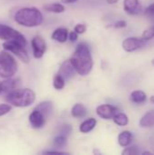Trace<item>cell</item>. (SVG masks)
I'll list each match as a JSON object with an SVG mask.
<instances>
[{"label": "cell", "instance_id": "obj_1", "mask_svg": "<svg viewBox=\"0 0 154 155\" xmlns=\"http://www.w3.org/2000/svg\"><path fill=\"white\" fill-rule=\"evenodd\" d=\"M71 61L75 71L81 75H87L93 69V64L90 48L84 43H81L77 45Z\"/></svg>", "mask_w": 154, "mask_h": 155}, {"label": "cell", "instance_id": "obj_2", "mask_svg": "<svg viewBox=\"0 0 154 155\" xmlns=\"http://www.w3.org/2000/svg\"><path fill=\"white\" fill-rule=\"evenodd\" d=\"M44 17L39 9L36 7H24L15 14V21L26 27L38 26L43 23Z\"/></svg>", "mask_w": 154, "mask_h": 155}, {"label": "cell", "instance_id": "obj_3", "mask_svg": "<svg viewBox=\"0 0 154 155\" xmlns=\"http://www.w3.org/2000/svg\"><path fill=\"white\" fill-rule=\"evenodd\" d=\"M5 101L15 107H27L35 101V94L33 90L25 89H13L7 92Z\"/></svg>", "mask_w": 154, "mask_h": 155}, {"label": "cell", "instance_id": "obj_4", "mask_svg": "<svg viewBox=\"0 0 154 155\" xmlns=\"http://www.w3.org/2000/svg\"><path fill=\"white\" fill-rule=\"evenodd\" d=\"M17 72V63L14 56L6 51L0 52V77L10 78Z\"/></svg>", "mask_w": 154, "mask_h": 155}, {"label": "cell", "instance_id": "obj_5", "mask_svg": "<svg viewBox=\"0 0 154 155\" xmlns=\"http://www.w3.org/2000/svg\"><path fill=\"white\" fill-rule=\"evenodd\" d=\"M3 47L5 50L11 52L15 55H16L22 62L28 63L29 62V56L25 49V45H22L21 43L15 41V40H9L5 41L3 44Z\"/></svg>", "mask_w": 154, "mask_h": 155}, {"label": "cell", "instance_id": "obj_6", "mask_svg": "<svg viewBox=\"0 0 154 155\" xmlns=\"http://www.w3.org/2000/svg\"><path fill=\"white\" fill-rule=\"evenodd\" d=\"M0 39L5 40V41L15 40V41H17L26 46L25 37L21 33H19L17 30H15L6 25L0 24Z\"/></svg>", "mask_w": 154, "mask_h": 155}, {"label": "cell", "instance_id": "obj_7", "mask_svg": "<svg viewBox=\"0 0 154 155\" xmlns=\"http://www.w3.org/2000/svg\"><path fill=\"white\" fill-rule=\"evenodd\" d=\"M146 40L144 38L138 37H128L123 42V48L126 52H133L138 49H141L144 46Z\"/></svg>", "mask_w": 154, "mask_h": 155}, {"label": "cell", "instance_id": "obj_8", "mask_svg": "<svg viewBox=\"0 0 154 155\" xmlns=\"http://www.w3.org/2000/svg\"><path fill=\"white\" fill-rule=\"evenodd\" d=\"M32 48H33V54L34 58L40 59L43 57L45 50H46V44L43 37L36 35L32 39Z\"/></svg>", "mask_w": 154, "mask_h": 155}, {"label": "cell", "instance_id": "obj_9", "mask_svg": "<svg viewBox=\"0 0 154 155\" xmlns=\"http://www.w3.org/2000/svg\"><path fill=\"white\" fill-rule=\"evenodd\" d=\"M96 113L101 118L109 120L113 118V116L118 113V109L111 104H102L97 107Z\"/></svg>", "mask_w": 154, "mask_h": 155}, {"label": "cell", "instance_id": "obj_10", "mask_svg": "<svg viewBox=\"0 0 154 155\" xmlns=\"http://www.w3.org/2000/svg\"><path fill=\"white\" fill-rule=\"evenodd\" d=\"M46 117L38 110L34 109L29 115V122L33 128L39 129L42 128L45 124Z\"/></svg>", "mask_w": 154, "mask_h": 155}, {"label": "cell", "instance_id": "obj_11", "mask_svg": "<svg viewBox=\"0 0 154 155\" xmlns=\"http://www.w3.org/2000/svg\"><path fill=\"white\" fill-rule=\"evenodd\" d=\"M76 71H75V69H74V65L72 64L71 59H68V60L64 61L61 64V66L59 68L58 74H61L65 80H68V79L72 78L74 75V73Z\"/></svg>", "mask_w": 154, "mask_h": 155}, {"label": "cell", "instance_id": "obj_12", "mask_svg": "<svg viewBox=\"0 0 154 155\" xmlns=\"http://www.w3.org/2000/svg\"><path fill=\"white\" fill-rule=\"evenodd\" d=\"M123 8L130 15H138L142 11V5L139 0H124Z\"/></svg>", "mask_w": 154, "mask_h": 155}, {"label": "cell", "instance_id": "obj_13", "mask_svg": "<svg viewBox=\"0 0 154 155\" xmlns=\"http://www.w3.org/2000/svg\"><path fill=\"white\" fill-rule=\"evenodd\" d=\"M67 38H68V30L64 27L55 29L52 34V39H54L57 42H60V43L66 42Z\"/></svg>", "mask_w": 154, "mask_h": 155}, {"label": "cell", "instance_id": "obj_14", "mask_svg": "<svg viewBox=\"0 0 154 155\" xmlns=\"http://www.w3.org/2000/svg\"><path fill=\"white\" fill-rule=\"evenodd\" d=\"M20 80L18 78H7L6 80L1 82V88L3 92H9L16 87Z\"/></svg>", "mask_w": 154, "mask_h": 155}, {"label": "cell", "instance_id": "obj_15", "mask_svg": "<svg viewBox=\"0 0 154 155\" xmlns=\"http://www.w3.org/2000/svg\"><path fill=\"white\" fill-rule=\"evenodd\" d=\"M36 110L40 111L46 118L48 116H50V114H52L53 112V103L50 102V101H44V102H42L40 103L36 107H35Z\"/></svg>", "mask_w": 154, "mask_h": 155}, {"label": "cell", "instance_id": "obj_16", "mask_svg": "<svg viewBox=\"0 0 154 155\" xmlns=\"http://www.w3.org/2000/svg\"><path fill=\"white\" fill-rule=\"evenodd\" d=\"M133 142V134L129 131L122 132L118 136V143L123 147L129 146Z\"/></svg>", "mask_w": 154, "mask_h": 155}, {"label": "cell", "instance_id": "obj_17", "mask_svg": "<svg viewBox=\"0 0 154 155\" xmlns=\"http://www.w3.org/2000/svg\"><path fill=\"white\" fill-rule=\"evenodd\" d=\"M140 125L142 127H147V128L154 126V111L148 112L142 117L140 121Z\"/></svg>", "mask_w": 154, "mask_h": 155}, {"label": "cell", "instance_id": "obj_18", "mask_svg": "<svg viewBox=\"0 0 154 155\" xmlns=\"http://www.w3.org/2000/svg\"><path fill=\"white\" fill-rule=\"evenodd\" d=\"M97 122L94 118H89L87 120H85L84 123L81 124L80 125V132L83 133V134H86V133H89L91 132L96 125Z\"/></svg>", "mask_w": 154, "mask_h": 155}, {"label": "cell", "instance_id": "obj_19", "mask_svg": "<svg viewBox=\"0 0 154 155\" xmlns=\"http://www.w3.org/2000/svg\"><path fill=\"white\" fill-rule=\"evenodd\" d=\"M146 99H147L146 94L140 90L134 91L131 94V100H132V102H133L135 104H143L146 101Z\"/></svg>", "mask_w": 154, "mask_h": 155}, {"label": "cell", "instance_id": "obj_20", "mask_svg": "<svg viewBox=\"0 0 154 155\" xmlns=\"http://www.w3.org/2000/svg\"><path fill=\"white\" fill-rule=\"evenodd\" d=\"M44 9L47 12H52V13H63L64 12L65 8L62 4L59 3H53V4H48L44 6Z\"/></svg>", "mask_w": 154, "mask_h": 155}, {"label": "cell", "instance_id": "obj_21", "mask_svg": "<svg viewBox=\"0 0 154 155\" xmlns=\"http://www.w3.org/2000/svg\"><path fill=\"white\" fill-rule=\"evenodd\" d=\"M86 108L81 104H76L72 108V115L75 118H82L86 114Z\"/></svg>", "mask_w": 154, "mask_h": 155}, {"label": "cell", "instance_id": "obj_22", "mask_svg": "<svg viewBox=\"0 0 154 155\" xmlns=\"http://www.w3.org/2000/svg\"><path fill=\"white\" fill-rule=\"evenodd\" d=\"M113 122L120 126H125L128 124L129 123V119L128 116L123 114V113H117L114 116H113Z\"/></svg>", "mask_w": 154, "mask_h": 155}, {"label": "cell", "instance_id": "obj_23", "mask_svg": "<svg viewBox=\"0 0 154 155\" xmlns=\"http://www.w3.org/2000/svg\"><path fill=\"white\" fill-rule=\"evenodd\" d=\"M64 82H65V79L61 74H57L54 77V81H53L54 87L57 90H61L64 87Z\"/></svg>", "mask_w": 154, "mask_h": 155}, {"label": "cell", "instance_id": "obj_24", "mask_svg": "<svg viewBox=\"0 0 154 155\" xmlns=\"http://www.w3.org/2000/svg\"><path fill=\"white\" fill-rule=\"evenodd\" d=\"M66 144V136L64 135H61L59 134L58 136H56L54 140V145L57 148H61L64 147Z\"/></svg>", "mask_w": 154, "mask_h": 155}, {"label": "cell", "instance_id": "obj_25", "mask_svg": "<svg viewBox=\"0 0 154 155\" xmlns=\"http://www.w3.org/2000/svg\"><path fill=\"white\" fill-rule=\"evenodd\" d=\"M72 131V126L70 124H63L60 126V129H59V134L61 135H64V136H68L70 134Z\"/></svg>", "mask_w": 154, "mask_h": 155}, {"label": "cell", "instance_id": "obj_26", "mask_svg": "<svg viewBox=\"0 0 154 155\" xmlns=\"http://www.w3.org/2000/svg\"><path fill=\"white\" fill-rule=\"evenodd\" d=\"M152 37H154V25L145 30L144 33L143 34V38H144L145 40H150Z\"/></svg>", "mask_w": 154, "mask_h": 155}, {"label": "cell", "instance_id": "obj_27", "mask_svg": "<svg viewBox=\"0 0 154 155\" xmlns=\"http://www.w3.org/2000/svg\"><path fill=\"white\" fill-rule=\"evenodd\" d=\"M11 105L6 104H0V116H3L6 114H8L11 111Z\"/></svg>", "mask_w": 154, "mask_h": 155}, {"label": "cell", "instance_id": "obj_28", "mask_svg": "<svg viewBox=\"0 0 154 155\" xmlns=\"http://www.w3.org/2000/svg\"><path fill=\"white\" fill-rule=\"evenodd\" d=\"M139 153V151L137 149L136 146H132V147H129V148H126L123 152V154H127V155H135Z\"/></svg>", "mask_w": 154, "mask_h": 155}, {"label": "cell", "instance_id": "obj_29", "mask_svg": "<svg viewBox=\"0 0 154 155\" xmlns=\"http://www.w3.org/2000/svg\"><path fill=\"white\" fill-rule=\"evenodd\" d=\"M144 14L147 17L149 18H154V3L152 4L151 5H149L145 11H144Z\"/></svg>", "mask_w": 154, "mask_h": 155}, {"label": "cell", "instance_id": "obj_30", "mask_svg": "<svg viewBox=\"0 0 154 155\" xmlns=\"http://www.w3.org/2000/svg\"><path fill=\"white\" fill-rule=\"evenodd\" d=\"M74 31L77 34H84L86 31V25H83V24H79V25H75Z\"/></svg>", "mask_w": 154, "mask_h": 155}, {"label": "cell", "instance_id": "obj_31", "mask_svg": "<svg viewBox=\"0 0 154 155\" xmlns=\"http://www.w3.org/2000/svg\"><path fill=\"white\" fill-rule=\"evenodd\" d=\"M69 39H70V41L71 42H75L77 39H78V34L74 31H73V32H71L70 33V35H69Z\"/></svg>", "mask_w": 154, "mask_h": 155}, {"label": "cell", "instance_id": "obj_32", "mask_svg": "<svg viewBox=\"0 0 154 155\" xmlns=\"http://www.w3.org/2000/svg\"><path fill=\"white\" fill-rule=\"evenodd\" d=\"M126 26V22L125 21H118L114 24V27L116 28H123Z\"/></svg>", "mask_w": 154, "mask_h": 155}, {"label": "cell", "instance_id": "obj_33", "mask_svg": "<svg viewBox=\"0 0 154 155\" xmlns=\"http://www.w3.org/2000/svg\"><path fill=\"white\" fill-rule=\"evenodd\" d=\"M44 154H59V155H64V154H68L67 153H64V152H56V151H48V152H44Z\"/></svg>", "mask_w": 154, "mask_h": 155}, {"label": "cell", "instance_id": "obj_34", "mask_svg": "<svg viewBox=\"0 0 154 155\" xmlns=\"http://www.w3.org/2000/svg\"><path fill=\"white\" fill-rule=\"evenodd\" d=\"M77 0H62L63 3H65V4H72V3H74L76 2Z\"/></svg>", "mask_w": 154, "mask_h": 155}, {"label": "cell", "instance_id": "obj_35", "mask_svg": "<svg viewBox=\"0 0 154 155\" xmlns=\"http://www.w3.org/2000/svg\"><path fill=\"white\" fill-rule=\"evenodd\" d=\"M106 1H107V3H108V4H112V5H113V4H115V3H117V2H118V0H106Z\"/></svg>", "mask_w": 154, "mask_h": 155}, {"label": "cell", "instance_id": "obj_36", "mask_svg": "<svg viewBox=\"0 0 154 155\" xmlns=\"http://www.w3.org/2000/svg\"><path fill=\"white\" fill-rule=\"evenodd\" d=\"M3 92V90H2V88H1V83H0V94Z\"/></svg>", "mask_w": 154, "mask_h": 155}, {"label": "cell", "instance_id": "obj_37", "mask_svg": "<svg viewBox=\"0 0 154 155\" xmlns=\"http://www.w3.org/2000/svg\"><path fill=\"white\" fill-rule=\"evenodd\" d=\"M151 101H152V102H154V97H152V99H151Z\"/></svg>", "mask_w": 154, "mask_h": 155}, {"label": "cell", "instance_id": "obj_38", "mask_svg": "<svg viewBox=\"0 0 154 155\" xmlns=\"http://www.w3.org/2000/svg\"><path fill=\"white\" fill-rule=\"evenodd\" d=\"M152 64H153V65H154V59H153V60H152Z\"/></svg>", "mask_w": 154, "mask_h": 155}]
</instances>
